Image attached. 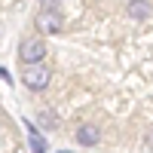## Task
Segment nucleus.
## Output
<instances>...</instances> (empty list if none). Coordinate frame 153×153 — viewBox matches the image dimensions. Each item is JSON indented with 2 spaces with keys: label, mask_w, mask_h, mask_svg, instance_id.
Returning a JSON list of instances; mask_svg holds the SVG:
<instances>
[{
  "label": "nucleus",
  "mask_w": 153,
  "mask_h": 153,
  "mask_svg": "<svg viewBox=\"0 0 153 153\" xmlns=\"http://www.w3.org/2000/svg\"><path fill=\"white\" fill-rule=\"evenodd\" d=\"M43 58H46V43L40 40V37H25V40L19 43V61H22V68L43 65Z\"/></svg>",
  "instance_id": "nucleus-1"
},
{
  "label": "nucleus",
  "mask_w": 153,
  "mask_h": 153,
  "mask_svg": "<svg viewBox=\"0 0 153 153\" xmlns=\"http://www.w3.org/2000/svg\"><path fill=\"white\" fill-rule=\"evenodd\" d=\"M49 80H52V74H49V68H43V65L22 68V83H25V89H31V92H43L49 86Z\"/></svg>",
  "instance_id": "nucleus-2"
},
{
  "label": "nucleus",
  "mask_w": 153,
  "mask_h": 153,
  "mask_svg": "<svg viewBox=\"0 0 153 153\" xmlns=\"http://www.w3.org/2000/svg\"><path fill=\"white\" fill-rule=\"evenodd\" d=\"M34 28L40 31V34H61L65 19H61L58 12H52V9H40V12L34 16Z\"/></svg>",
  "instance_id": "nucleus-3"
},
{
  "label": "nucleus",
  "mask_w": 153,
  "mask_h": 153,
  "mask_svg": "<svg viewBox=\"0 0 153 153\" xmlns=\"http://www.w3.org/2000/svg\"><path fill=\"white\" fill-rule=\"evenodd\" d=\"M74 141L80 144V147H95L101 141V132H98V126L92 123H83V126H76V132H74Z\"/></svg>",
  "instance_id": "nucleus-4"
},
{
  "label": "nucleus",
  "mask_w": 153,
  "mask_h": 153,
  "mask_svg": "<svg viewBox=\"0 0 153 153\" xmlns=\"http://www.w3.org/2000/svg\"><path fill=\"white\" fill-rule=\"evenodd\" d=\"M150 12H153V3H150V0H129V3H126V16H129L132 22L150 19Z\"/></svg>",
  "instance_id": "nucleus-5"
},
{
  "label": "nucleus",
  "mask_w": 153,
  "mask_h": 153,
  "mask_svg": "<svg viewBox=\"0 0 153 153\" xmlns=\"http://www.w3.org/2000/svg\"><path fill=\"white\" fill-rule=\"evenodd\" d=\"M40 6L52 9V12H58V16L65 19V16H74V12L80 9V0H40Z\"/></svg>",
  "instance_id": "nucleus-6"
},
{
  "label": "nucleus",
  "mask_w": 153,
  "mask_h": 153,
  "mask_svg": "<svg viewBox=\"0 0 153 153\" xmlns=\"http://www.w3.org/2000/svg\"><path fill=\"white\" fill-rule=\"evenodd\" d=\"M25 129H28V144H31V150H34V153H46V138H43V132H37L31 120H25Z\"/></svg>",
  "instance_id": "nucleus-7"
},
{
  "label": "nucleus",
  "mask_w": 153,
  "mask_h": 153,
  "mask_svg": "<svg viewBox=\"0 0 153 153\" xmlns=\"http://www.w3.org/2000/svg\"><path fill=\"white\" fill-rule=\"evenodd\" d=\"M40 126H43L46 132H52V129H58V117H55L52 110H40Z\"/></svg>",
  "instance_id": "nucleus-8"
},
{
  "label": "nucleus",
  "mask_w": 153,
  "mask_h": 153,
  "mask_svg": "<svg viewBox=\"0 0 153 153\" xmlns=\"http://www.w3.org/2000/svg\"><path fill=\"white\" fill-rule=\"evenodd\" d=\"M58 153H71V150H58Z\"/></svg>",
  "instance_id": "nucleus-9"
}]
</instances>
